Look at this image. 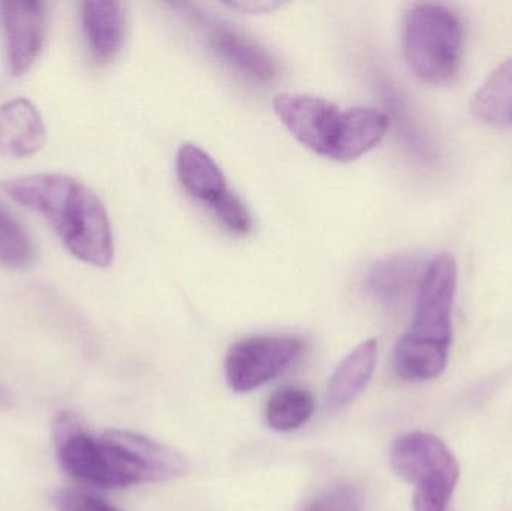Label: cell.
<instances>
[{
    "mask_svg": "<svg viewBox=\"0 0 512 511\" xmlns=\"http://www.w3.org/2000/svg\"><path fill=\"white\" fill-rule=\"evenodd\" d=\"M53 435L63 470L98 488L122 489L140 483L167 482L188 471V461L176 450L122 429H110L101 437H92L74 413L57 414Z\"/></svg>",
    "mask_w": 512,
    "mask_h": 511,
    "instance_id": "1",
    "label": "cell"
},
{
    "mask_svg": "<svg viewBox=\"0 0 512 511\" xmlns=\"http://www.w3.org/2000/svg\"><path fill=\"white\" fill-rule=\"evenodd\" d=\"M6 194L47 219L69 252L84 263L110 266L114 237L98 195L63 174H32L3 183Z\"/></svg>",
    "mask_w": 512,
    "mask_h": 511,
    "instance_id": "2",
    "label": "cell"
},
{
    "mask_svg": "<svg viewBox=\"0 0 512 511\" xmlns=\"http://www.w3.org/2000/svg\"><path fill=\"white\" fill-rule=\"evenodd\" d=\"M273 110L301 144L339 162L354 161L381 143L390 119L369 107L340 108L334 102L306 93H279Z\"/></svg>",
    "mask_w": 512,
    "mask_h": 511,
    "instance_id": "3",
    "label": "cell"
},
{
    "mask_svg": "<svg viewBox=\"0 0 512 511\" xmlns=\"http://www.w3.org/2000/svg\"><path fill=\"white\" fill-rule=\"evenodd\" d=\"M402 47L418 78L426 83H448L462 62V24L447 6L418 3L403 18Z\"/></svg>",
    "mask_w": 512,
    "mask_h": 511,
    "instance_id": "4",
    "label": "cell"
},
{
    "mask_svg": "<svg viewBox=\"0 0 512 511\" xmlns=\"http://www.w3.org/2000/svg\"><path fill=\"white\" fill-rule=\"evenodd\" d=\"M391 467L415 486V503L450 506L460 477L459 462L435 435L412 432L397 438L391 449Z\"/></svg>",
    "mask_w": 512,
    "mask_h": 511,
    "instance_id": "5",
    "label": "cell"
},
{
    "mask_svg": "<svg viewBox=\"0 0 512 511\" xmlns=\"http://www.w3.org/2000/svg\"><path fill=\"white\" fill-rule=\"evenodd\" d=\"M456 287V261L451 255H438L432 263L427 264L418 287L414 321L403 338L414 344L450 354L453 342L451 314Z\"/></svg>",
    "mask_w": 512,
    "mask_h": 511,
    "instance_id": "6",
    "label": "cell"
},
{
    "mask_svg": "<svg viewBox=\"0 0 512 511\" xmlns=\"http://www.w3.org/2000/svg\"><path fill=\"white\" fill-rule=\"evenodd\" d=\"M304 350L297 336H252L231 345L225 359L228 386L237 393L252 392L288 368Z\"/></svg>",
    "mask_w": 512,
    "mask_h": 511,
    "instance_id": "7",
    "label": "cell"
},
{
    "mask_svg": "<svg viewBox=\"0 0 512 511\" xmlns=\"http://www.w3.org/2000/svg\"><path fill=\"white\" fill-rule=\"evenodd\" d=\"M189 14L200 24L207 42L219 59L228 63L231 68L261 83H267L276 77V62L273 57L251 36L198 8H191Z\"/></svg>",
    "mask_w": 512,
    "mask_h": 511,
    "instance_id": "8",
    "label": "cell"
},
{
    "mask_svg": "<svg viewBox=\"0 0 512 511\" xmlns=\"http://www.w3.org/2000/svg\"><path fill=\"white\" fill-rule=\"evenodd\" d=\"M2 9L9 69L23 75L32 68L44 45L47 14L42 2H5Z\"/></svg>",
    "mask_w": 512,
    "mask_h": 511,
    "instance_id": "9",
    "label": "cell"
},
{
    "mask_svg": "<svg viewBox=\"0 0 512 511\" xmlns=\"http://www.w3.org/2000/svg\"><path fill=\"white\" fill-rule=\"evenodd\" d=\"M176 173L183 189L212 212L234 192L215 159L192 143L183 144L177 152Z\"/></svg>",
    "mask_w": 512,
    "mask_h": 511,
    "instance_id": "10",
    "label": "cell"
},
{
    "mask_svg": "<svg viewBox=\"0 0 512 511\" xmlns=\"http://www.w3.org/2000/svg\"><path fill=\"white\" fill-rule=\"evenodd\" d=\"M81 26L90 53L98 62L117 56L126 38L125 5L120 2L81 3Z\"/></svg>",
    "mask_w": 512,
    "mask_h": 511,
    "instance_id": "11",
    "label": "cell"
},
{
    "mask_svg": "<svg viewBox=\"0 0 512 511\" xmlns=\"http://www.w3.org/2000/svg\"><path fill=\"white\" fill-rule=\"evenodd\" d=\"M44 141V120L32 102L18 98L0 107V156L26 158Z\"/></svg>",
    "mask_w": 512,
    "mask_h": 511,
    "instance_id": "12",
    "label": "cell"
},
{
    "mask_svg": "<svg viewBox=\"0 0 512 511\" xmlns=\"http://www.w3.org/2000/svg\"><path fill=\"white\" fill-rule=\"evenodd\" d=\"M378 363V342L375 339L358 345L345 360L337 366L328 384V402L331 407L342 408L351 404L363 393L372 380Z\"/></svg>",
    "mask_w": 512,
    "mask_h": 511,
    "instance_id": "13",
    "label": "cell"
},
{
    "mask_svg": "<svg viewBox=\"0 0 512 511\" xmlns=\"http://www.w3.org/2000/svg\"><path fill=\"white\" fill-rule=\"evenodd\" d=\"M427 266L412 255H394L375 264L369 275V287L385 305L402 300L415 285H420Z\"/></svg>",
    "mask_w": 512,
    "mask_h": 511,
    "instance_id": "14",
    "label": "cell"
},
{
    "mask_svg": "<svg viewBox=\"0 0 512 511\" xmlns=\"http://www.w3.org/2000/svg\"><path fill=\"white\" fill-rule=\"evenodd\" d=\"M472 111L484 122L512 126V57L495 69L478 90Z\"/></svg>",
    "mask_w": 512,
    "mask_h": 511,
    "instance_id": "15",
    "label": "cell"
},
{
    "mask_svg": "<svg viewBox=\"0 0 512 511\" xmlns=\"http://www.w3.org/2000/svg\"><path fill=\"white\" fill-rule=\"evenodd\" d=\"M315 408V398L309 390L283 386L268 399L265 419L274 431L291 432L306 425L315 413Z\"/></svg>",
    "mask_w": 512,
    "mask_h": 511,
    "instance_id": "16",
    "label": "cell"
},
{
    "mask_svg": "<svg viewBox=\"0 0 512 511\" xmlns=\"http://www.w3.org/2000/svg\"><path fill=\"white\" fill-rule=\"evenodd\" d=\"M36 260L32 237L23 225L0 204V264L11 269H24Z\"/></svg>",
    "mask_w": 512,
    "mask_h": 511,
    "instance_id": "17",
    "label": "cell"
},
{
    "mask_svg": "<svg viewBox=\"0 0 512 511\" xmlns=\"http://www.w3.org/2000/svg\"><path fill=\"white\" fill-rule=\"evenodd\" d=\"M301 511H364V497L355 486H334L310 500Z\"/></svg>",
    "mask_w": 512,
    "mask_h": 511,
    "instance_id": "18",
    "label": "cell"
},
{
    "mask_svg": "<svg viewBox=\"0 0 512 511\" xmlns=\"http://www.w3.org/2000/svg\"><path fill=\"white\" fill-rule=\"evenodd\" d=\"M53 504L57 511H122L93 495L75 489L54 492Z\"/></svg>",
    "mask_w": 512,
    "mask_h": 511,
    "instance_id": "19",
    "label": "cell"
},
{
    "mask_svg": "<svg viewBox=\"0 0 512 511\" xmlns=\"http://www.w3.org/2000/svg\"><path fill=\"white\" fill-rule=\"evenodd\" d=\"M230 6H231V8L242 9V11H246V12H264V11H271V9L277 8V6H280V3L237 2V3H230Z\"/></svg>",
    "mask_w": 512,
    "mask_h": 511,
    "instance_id": "20",
    "label": "cell"
},
{
    "mask_svg": "<svg viewBox=\"0 0 512 511\" xmlns=\"http://www.w3.org/2000/svg\"><path fill=\"white\" fill-rule=\"evenodd\" d=\"M11 404V396H9V393L0 386V410H6V408L11 407Z\"/></svg>",
    "mask_w": 512,
    "mask_h": 511,
    "instance_id": "21",
    "label": "cell"
}]
</instances>
